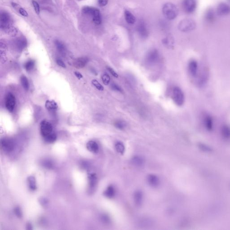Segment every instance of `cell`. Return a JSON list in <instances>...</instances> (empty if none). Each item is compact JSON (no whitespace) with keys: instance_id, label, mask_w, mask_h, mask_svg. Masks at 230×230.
Wrapping results in <instances>:
<instances>
[{"instance_id":"f6af8a7d","label":"cell","mask_w":230,"mask_h":230,"mask_svg":"<svg viewBox=\"0 0 230 230\" xmlns=\"http://www.w3.org/2000/svg\"><path fill=\"white\" fill-rule=\"evenodd\" d=\"M229 1H230V0H229Z\"/></svg>"},{"instance_id":"d6986e66","label":"cell","mask_w":230,"mask_h":230,"mask_svg":"<svg viewBox=\"0 0 230 230\" xmlns=\"http://www.w3.org/2000/svg\"><path fill=\"white\" fill-rule=\"evenodd\" d=\"M87 149L90 152L94 153H96L99 151V147L96 142L94 141H90L88 142L86 144Z\"/></svg>"},{"instance_id":"cb8c5ba5","label":"cell","mask_w":230,"mask_h":230,"mask_svg":"<svg viewBox=\"0 0 230 230\" xmlns=\"http://www.w3.org/2000/svg\"><path fill=\"white\" fill-rule=\"evenodd\" d=\"M115 192H116L114 187L112 186H110L107 188L106 190L105 191L104 195L107 197L112 198L114 197Z\"/></svg>"},{"instance_id":"7c38bea8","label":"cell","mask_w":230,"mask_h":230,"mask_svg":"<svg viewBox=\"0 0 230 230\" xmlns=\"http://www.w3.org/2000/svg\"><path fill=\"white\" fill-rule=\"evenodd\" d=\"M1 146L5 152H10L13 150L14 143L10 139H3L1 140Z\"/></svg>"},{"instance_id":"5b68a950","label":"cell","mask_w":230,"mask_h":230,"mask_svg":"<svg viewBox=\"0 0 230 230\" xmlns=\"http://www.w3.org/2000/svg\"><path fill=\"white\" fill-rule=\"evenodd\" d=\"M12 20L11 16L6 11H2L0 15V28L7 32L11 28Z\"/></svg>"},{"instance_id":"603a6c76","label":"cell","mask_w":230,"mask_h":230,"mask_svg":"<svg viewBox=\"0 0 230 230\" xmlns=\"http://www.w3.org/2000/svg\"><path fill=\"white\" fill-rule=\"evenodd\" d=\"M215 17V13L212 9H209L205 15V18L208 22H212L214 21Z\"/></svg>"},{"instance_id":"b9f144b4","label":"cell","mask_w":230,"mask_h":230,"mask_svg":"<svg viewBox=\"0 0 230 230\" xmlns=\"http://www.w3.org/2000/svg\"><path fill=\"white\" fill-rule=\"evenodd\" d=\"M56 63L58 65L62 67L63 68H66V65L65 63H64L63 60H62L60 59H58L56 60Z\"/></svg>"},{"instance_id":"83f0119b","label":"cell","mask_w":230,"mask_h":230,"mask_svg":"<svg viewBox=\"0 0 230 230\" xmlns=\"http://www.w3.org/2000/svg\"><path fill=\"white\" fill-rule=\"evenodd\" d=\"M28 183L29 187L31 189L33 190H36L37 187H36V180L34 177L33 176L29 177L28 179Z\"/></svg>"},{"instance_id":"4316f807","label":"cell","mask_w":230,"mask_h":230,"mask_svg":"<svg viewBox=\"0 0 230 230\" xmlns=\"http://www.w3.org/2000/svg\"><path fill=\"white\" fill-rule=\"evenodd\" d=\"M115 149L119 153L123 154L125 151V146L122 142H117L115 144Z\"/></svg>"},{"instance_id":"7a4b0ae2","label":"cell","mask_w":230,"mask_h":230,"mask_svg":"<svg viewBox=\"0 0 230 230\" xmlns=\"http://www.w3.org/2000/svg\"><path fill=\"white\" fill-rule=\"evenodd\" d=\"M162 13L167 20H174L179 15V10L176 5L171 2L165 3L162 7Z\"/></svg>"},{"instance_id":"ac0fdd59","label":"cell","mask_w":230,"mask_h":230,"mask_svg":"<svg viewBox=\"0 0 230 230\" xmlns=\"http://www.w3.org/2000/svg\"><path fill=\"white\" fill-rule=\"evenodd\" d=\"M134 201L135 205L137 206H140L142 205L143 201V193L140 191H136L134 195Z\"/></svg>"},{"instance_id":"484cf974","label":"cell","mask_w":230,"mask_h":230,"mask_svg":"<svg viewBox=\"0 0 230 230\" xmlns=\"http://www.w3.org/2000/svg\"><path fill=\"white\" fill-rule=\"evenodd\" d=\"M114 125L116 128L120 130H124L127 126L126 122L122 121V120H118V121H116L114 123Z\"/></svg>"},{"instance_id":"ee69618b","label":"cell","mask_w":230,"mask_h":230,"mask_svg":"<svg viewBox=\"0 0 230 230\" xmlns=\"http://www.w3.org/2000/svg\"><path fill=\"white\" fill-rule=\"evenodd\" d=\"M75 75L77 77V78L78 79H81V78H82L83 76L82 75V74L81 73H79L78 72H75L74 73Z\"/></svg>"},{"instance_id":"52a82bcc","label":"cell","mask_w":230,"mask_h":230,"mask_svg":"<svg viewBox=\"0 0 230 230\" xmlns=\"http://www.w3.org/2000/svg\"><path fill=\"white\" fill-rule=\"evenodd\" d=\"M182 6L187 13H192L197 8V0H183Z\"/></svg>"},{"instance_id":"60d3db41","label":"cell","mask_w":230,"mask_h":230,"mask_svg":"<svg viewBox=\"0 0 230 230\" xmlns=\"http://www.w3.org/2000/svg\"><path fill=\"white\" fill-rule=\"evenodd\" d=\"M108 0H98V2L99 5L100 7H105L108 4Z\"/></svg>"},{"instance_id":"d4e9b609","label":"cell","mask_w":230,"mask_h":230,"mask_svg":"<svg viewBox=\"0 0 230 230\" xmlns=\"http://www.w3.org/2000/svg\"><path fill=\"white\" fill-rule=\"evenodd\" d=\"M56 47L59 52L62 55H65L66 52V47L60 41L57 40L55 42Z\"/></svg>"},{"instance_id":"8992f818","label":"cell","mask_w":230,"mask_h":230,"mask_svg":"<svg viewBox=\"0 0 230 230\" xmlns=\"http://www.w3.org/2000/svg\"><path fill=\"white\" fill-rule=\"evenodd\" d=\"M40 131L42 136L44 139L49 136L53 132V129L51 124L47 121H42L40 124Z\"/></svg>"},{"instance_id":"1f68e13d","label":"cell","mask_w":230,"mask_h":230,"mask_svg":"<svg viewBox=\"0 0 230 230\" xmlns=\"http://www.w3.org/2000/svg\"><path fill=\"white\" fill-rule=\"evenodd\" d=\"M44 139L45 141L47 142V143H52L55 141L57 139V136L56 134L55 133H54Z\"/></svg>"},{"instance_id":"7bdbcfd3","label":"cell","mask_w":230,"mask_h":230,"mask_svg":"<svg viewBox=\"0 0 230 230\" xmlns=\"http://www.w3.org/2000/svg\"><path fill=\"white\" fill-rule=\"evenodd\" d=\"M15 213L18 217H21L22 216V212L20 209L19 207L15 208Z\"/></svg>"},{"instance_id":"3957f363","label":"cell","mask_w":230,"mask_h":230,"mask_svg":"<svg viewBox=\"0 0 230 230\" xmlns=\"http://www.w3.org/2000/svg\"><path fill=\"white\" fill-rule=\"evenodd\" d=\"M172 97L174 103L178 106H182L185 102L184 94L180 88L175 86L172 91Z\"/></svg>"},{"instance_id":"ab89813d","label":"cell","mask_w":230,"mask_h":230,"mask_svg":"<svg viewBox=\"0 0 230 230\" xmlns=\"http://www.w3.org/2000/svg\"><path fill=\"white\" fill-rule=\"evenodd\" d=\"M151 223V222L150 221L148 220L147 219H145L143 221H140L139 223L140 224L141 226L142 227H147V226H149L150 224Z\"/></svg>"},{"instance_id":"8fae6325","label":"cell","mask_w":230,"mask_h":230,"mask_svg":"<svg viewBox=\"0 0 230 230\" xmlns=\"http://www.w3.org/2000/svg\"><path fill=\"white\" fill-rule=\"evenodd\" d=\"M217 12L220 16L229 15L230 14V6L226 3H221L217 7Z\"/></svg>"},{"instance_id":"44dd1931","label":"cell","mask_w":230,"mask_h":230,"mask_svg":"<svg viewBox=\"0 0 230 230\" xmlns=\"http://www.w3.org/2000/svg\"><path fill=\"white\" fill-rule=\"evenodd\" d=\"M131 162L132 163L134 166L139 167H142V166H144L145 163L144 160V159L141 157H139V156L134 157L132 159Z\"/></svg>"},{"instance_id":"ffe728a7","label":"cell","mask_w":230,"mask_h":230,"mask_svg":"<svg viewBox=\"0 0 230 230\" xmlns=\"http://www.w3.org/2000/svg\"><path fill=\"white\" fill-rule=\"evenodd\" d=\"M45 106L48 110L51 112L56 110L58 107L57 104L55 101L50 100L46 101Z\"/></svg>"},{"instance_id":"30bf717a","label":"cell","mask_w":230,"mask_h":230,"mask_svg":"<svg viewBox=\"0 0 230 230\" xmlns=\"http://www.w3.org/2000/svg\"><path fill=\"white\" fill-rule=\"evenodd\" d=\"M137 31L139 36L143 39L148 38L149 35V31L146 24L143 20L140 21L137 26Z\"/></svg>"},{"instance_id":"74e56055","label":"cell","mask_w":230,"mask_h":230,"mask_svg":"<svg viewBox=\"0 0 230 230\" xmlns=\"http://www.w3.org/2000/svg\"><path fill=\"white\" fill-rule=\"evenodd\" d=\"M107 69H108V71L112 75L113 77H114L115 78L118 77L119 76L118 75V74L117 73H116V72H115V71L114 70V69H113L112 68H111V67H107Z\"/></svg>"},{"instance_id":"8d00e7d4","label":"cell","mask_w":230,"mask_h":230,"mask_svg":"<svg viewBox=\"0 0 230 230\" xmlns=\"http://www.w3.org/2000/svg\"><path fill=\"white\" fill-rule=\"evenodd\" d=\"M32 3H33V6L34 9L36 13L38 15H39L40 13L39 5L38 3V2H36L35 1H33L32 2Z\"/></svg>"},{"instance_id":"f35d334b","label":"cell","mask_w":230,"mask_h":230,"mask_svg":"<svg viewBox=\"0 0 230 230\" xmlns=\"http://www.w3.org/2000/svg\"><path fill=\"white\" fill-rule=\"evenodd\" d=\"M19 12L22 16L25 17H28V16H29V15H28V12H27L25 10L24 8H19Z\"/></svg>"},{"instance_id":"f1b7e54d","label":"cell","mask_w":230,"mask_h":230,"mask_svg":"<svg viewBox=\"0 0 230 230\" xmlns=\"http://www.w3.org/2000/svg\"><path fill=\"white\" fill-rule=\"evenodd\" d=\"M21 82L22 85L23 87L26 91H28L29 88V80L25 76H22L21 77Z\"/></svg>"},{"instance_id":"e575fe53","label":"cell","mask_w":230,"mask_h":230,"mask_svg":"<svg viewBox=\"0 0 230 230\" xmlns=\"http://www.w3.org/2000/svg\"><path fill=\"white\" fill-rule=\"evenodd\" d=\"M111 88L113 91H115L121 93H123V90L122 88V87H120L118 85L115 83H112L111 85Z\"/></svg>"},{"instance_id":"836d02e7","label":"cell","mask_w":230,"mask_h":230,"mask_svg":"<svg viewBox=\"0 0 230 230\" xmlns=\"http://www.w3.org/2000/svg\"><path fill=\"white\" fill-rule=\"evenodd\" d=\"M110 77L108 74L104 73L102 76V80L105 85H108L110 82Z\"/></svg>"},{"instance_id":"4fadbf2b","label":"cell","mask_w":230,"mask_h":230,"mask_svg":"<svg viewBox=\"0 0 230 230\" xmlns=\"http://www.w3.org/2000/svg\"><path fill=\"white\" fill-rule=\"evenodd\" d=\"M198 65L197 62L195 60H192L188 64V70L190 74L192 77H195L197 74Z\"/></svg>"},{"instance_id":"9c48e42d","label":"cell","mask_w":230,"mask_h":230,"mask_svg":"<svg viewBox=\"0 0 230 230\" xmlns=\"http://www.w3.org/2000/svg\"><path fill=\"white\" fill-rule=\"evenodd\" d=\"M16 104V99L15 95L12 93H9L7 95L5 99V106L6 108L10 112H12Z\"/></svg>"},{"instance_id":"6da1fadb","label":"cell","mask_w":230,"mask_h":230,"mask_svg":"<svg viewBox=\"0 0 230 230\" xmlns=\"http://www.w3.org/2000/svg\"><path fill=\"white\" fill-rule=\"evenodd\" d=\"M83 14L87 15L90 16L92 18L93 22L95 24L100 25L101 24L102 18L100 10L94 7L86 6L82 9Z\"/></svg>"},{"instance_id":"d590c367","label":"cell","mask_w":230,"mask_h":230,"mask_svg":"<svg viewBox=\"0 0 230 230\" xmlns=\"http://www.w3.org/2000/svg\"><path fill=\"white\" fill-rule=\"evenodd\" d=\"M96 177L94 175H91L89 176V181H90V185L91 187L93 188L95 187L96 183Z\"/></svg>"},{"instance_id":"e0dca14e","label":"cell","mask_w":230,"mask_h":230,"mask_svg":"<svg viewBox=\"0 0 230 230\" xmlns=\"http://www.w3.org/2000/svg\"><path fill=\"white\" fill-rule=\"evenodd\" d=\"M124 17L126 22L130 24H134L136 21L135 17L128 10H125L124 11Z\"/></svg>"},{"instance_id":"4dcf8cb0","label":"cell","mask_w":230,"mask_h":230,"mask_svg":"<svg viewBox=\"0 0 230 230\" xmlns=\"http://www.w3.org/2000/svg\"><path fill=\"white\" fill-rule=\"evenodd\" d=\"M163 43L166 46H170L174 43V40L172 37L171 36H167L163 40Z\"/></svg>"},{"instance_id":"5bb4252c","label":"cell","mask_w":230,"mask_h":230,"mask_svg":"<svg viewBox=\"0 0 230 230\" xmlns=\"http://www.w3.org/2000/svg\"><path fill=\"white\" fill-rule=\"evenodd\" d=\"M89 61L87 57H80L76 59L73 62V66L77 69H82L86 66Z\"/></svg>"},{"instance_id":"2e32d148","label":"cell","mask_w":230,"mask_h":230,"mask_svg":"<svg viewBox=\"0 0 230 230\" xmlns=\"http://www.w3.org/2000/svg\"><path fill=\"white\" fill-rule=\"evenodd\" d=\"M147 181L152 187H157L160 184V180L158 177L153 175H150L147 178Z\"/></svg>"},{"instance_id":"9a60e30c","label":"cell","mask_w":230,"mask_h":230,"mask_svg":"<svg viewBox=\"0 0 230 230\" xmlns=\"http://www.w3.org/2000/svg\"><path fill=\"white\" fill-rule=\"evenodd\" d=\"M15 46L19 51H22L26 47L27 40L25 38H19L15 40Z\"/></svg>"},{"instance_id":"d6a6232c","label":"cell","mask_w":230,"mask_h":230,"mask_svg":"<svg viewBox=\"0 0 230 230\" xmlns=\"http://www.w3.org/2000/svg\"><path fill=\"white\" fill-rule=\"evenodd\" d=\"M92 84L93 86L95 87L97 90H99L100 91H103L104 90V87L97 80L94 79L92 81Z\"/></svg>"},{"instance_id":"277c9868","label":"cell","mask_w":230,"mask_h":230,"mask_svg":"<svg viewBox=\"0 0 230 230\" xmlns=\"http://www.w3.org/2000/svg\"><path fill=\"white\" fill-rule=\"evenodd\" d=\"M196 27V23L191 19H185L182 20L178 25V29L181 32H189L193 30Z\"/></svg>"},{"instance_id":"f546056e","label":"cell","mask_w":230,"mask_h":230,"mask_svg":"<svg viewBox=\"0 0 230 230\" xmlns=\"http://www.w3.org/2000/svg\"><path fill=\"white\" fill-rule=\"evenodd\" d=\"M35 63L33 60H30L25 64L24 68L27 71H30L34 68Z\"/></svg>"},{"instance_id":"ba28073f","label":"cell","mask_w":230,"mask_h":230,"mask_svg":"<svg viewBox=\"0 0 230 230\" xmlns=\"http://www.w3.org/2000/svg\"><path fill=\"white\" fill-rule=\"evenodd\" d=\"M160 55L158 51L156 49L151 50L146 55V61L150 65L154 64L159 60Z\"/></svg>"},{"instance_id":"7402d4cb","label":"cell","mask_w":230,"mask_h":230,"mask_svg":"<svg viewBox=\"0 0 230 230\" xmlns=\"http://www.w3.org/2000/svg\"><path fill=\"white\" fill-rule=\"evenodd\" d=\"M7 47L4 43L1 42V61L2 63H4L6 61V50Z\"/></svg>"}]
</instances>
